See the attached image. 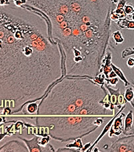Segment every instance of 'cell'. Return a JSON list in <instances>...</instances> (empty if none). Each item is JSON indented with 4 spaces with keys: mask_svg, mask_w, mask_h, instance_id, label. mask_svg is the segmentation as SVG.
<instances>
[{
    "mask_svg": "<svg viewBox=\"0 0 134 152\" xmlns=\"http://www.w3.org/2000/svg\"><path fill=\"white\" fill-rule=\"evenodd\" d=\"M4 118L0 117V123H4Z\"/></svg>",
    "mask_w": 134,
    "mask_h": 152,
    "instance_id": "d6a6232c",
    "label": "cell"
},
{
    "mask_svg": "<svg viewBox=\"0 0 134 152\" xmlns=\"http://www.w3.org/2000/svg\"><path fill=\"white\" fill-rule=\"evenodd\" d=\"M133 119V110H130L125 117L124 129V132H123V134L125 135H130L134 134Z\"/></svg>",
    "mask_w": 134,
    "mask_h": 152,
    "instance_id": "8fae6325",
    "label": "cell"
},
{
    "mask_svg": "<svg viewBox=\"0 0 134 152\" xmlns=\"http://www.w3.org/2000/svg\"><path fill=\"white\" fill-rule=\"evenodd\" d=\"M10 4V0H0V5H9Z\"/></svg>",
    "mask_w": 134,
    "mask_h": 152,
    "instance_id": "f1b7e54d",
    "label": "cell"
},
{
    "mask_svg": "<svg viewBox=\"0 0 134 152\" xmlns=\"http://www.w3.org/2000/svg\"><path fill=\"white\" fill-rule=\"evenodd\" d=\"M111 67H112V69H113L114 72L116 73V75H117V77H118L120 80H121L123 82H124V86L125 87V88L130 86L131 85V83L127 80V78L125 77L124 74L122 72V70L121 69H119L118 67H117L116 65H114L113 63L111 64Z\"/></svg>",
    "mask_w": 134,
    "mask_h": 152,
    "instance_id": "5bb4252c",
    "label": "cell"
},
{
    "mask_svg": "<svg viewBox=\"0 0 134 152\" xmlns=\"http://www.w3.org/2000/svg\"><path fill=\"white\" fill-rule=\"evenodd\" d=\"M132 87L133 89V90H134V80H133L132 83ZM130 105H131V106H132V107L134 108V99H133V101H132V102L130 103Z\"/></svg>",
    "mask_w": 134,
    "mask_h": 152,
    "instance_id": "4dcf8cb0",
    "label": "cell"
},
{
    "mask_svg": "<svg viewBox=\"0 0 134 152\" xmlns=\"http://www.w3.org/2000/svg\"><path fill=\"white\" fill-rule=\"evenodd\" d=\"M57 151L58 152H81L80 150H74L73 148H67L65 146L64 148H59L57 150Z\"/></svg>",
    "mask_w": 134,
    "mask_h": 152,
    "instance_id": "cb8c5ba5",
    "label": "cell"
},
{
    "mask_svg": "<svg viewBox=\"0 0 134 152\" xmlns=\"http://www.w3.org/2000/svg\"><path fill=\"white\" fill-rule=\"evenodd\" d=\"M125 107H126V104L123 105L122 107L121 108V109L119 110V112H117V113L116 114V115H115V116L113 117V118H112L110 119V121H109L108 122V123L107 124H106V126H105L104 128H103V131H102V134H101L99 135V136H98V137L97 138V140H95L94 143H92V145H91V147H90L89 149H87V150H86V152H92V150L95 148V146L97 144V143H98V142H99L102 139V138L103 137V136H104L106 133H107L109 131V129H110V128H111V126L112 124H113V120L115 119V118H116V117H117V115H118L119 113H121L122 112V111L125 109Z\"/></svg>",
    "mask_w": 134,
    "mask_h": 152,
    "instance_id": "9c48e42d",
    "label": "cell"
},
{
    "mask_svg": "<svg viewBox=\"0 0 134 152\" xmlns=\"http://www.w3.org/2000/svg\"><path fill=\"white\" fill-rule=\"evenodd\" d=\"M117 77V75H116V73L114 72V71L113 70L110 74H109V77L108 78H112V77Z\"/></svg>",
    "mask_w": 134,
    "mask_h": 152,
    "instance_id": "f546056e",
    "label": "cell"
},
{
    "mask_svg": "<svg viewBox=\"0 0 134 152\" xmlns=\"http://www.w3.org/2000/svg\"><path fill=\"white\" fill-rule=\"evenodd\" d=\"M113 12L119 16L120 19L127 18V14L125 13L124 8H116Z\"/></svg>",
    "mask_w": 134,
    "mask_h": 152,
    "instance_id": "44dd1931",
    "label": "cell"
},
{
    "mask_svg": "<svg viewBox=\"0 0 134 152\" xmlns=\"http://www.w3.org/2000/svg\"><path fill=\"white\" fill-rule=\"evenodd\" d=\"M92 145V142H90V143H87L86 144H85V145L83 146V149H82L81 152H83V151H86V150L87 149H89L90 147H91V145Z\"/></svg>",
    "mask_w": 134,
    "mask_h": 152,
    "instance_id": "83f0119b",
    "label": "cell"
},
{
    "mask_svg": "<svg viewBox=\"0 0 134 152\" xmlns=\"http://www.w3.org/2000/svg\"><path fill=\"white\" fill-rule=\"evenodd\" d=\"M125 117V114L124 113H119L113 120L111 128L109 131V137H112L114 135L119 136L124 132V118Z\"/></svg>",
    "mask_w": 134,
    "mask_h": 152,
    "instance_id": "52a82bcc",
    "label": "cell"
},
{
    "mask_svg": "<svg viewBox=\"0 0 134 152\" xmlns=\"http://www.w3.org/2000/svg\"><path fill=\"white\" fill-rule=\"evenodd\" d=\"M127 66L130 68H132L134 66V58H130L127 61Z\"/></svg>",
    "mask_w": 134,
    "mask_h": 152,
    "instance_id": "4316f807",
    "label": "cell"
},
{
    "mask_svg": "<svg viewBox=\"0 0 134 152\" xmlns=\"http://www.w3.org/2000/svg\"><path fill=\"white\" fill-rule=\"evenodd\" d=\"M107 150L111 152H134V135L115 140Z\"/></svg>",
    "mask_w": 134,
    "mask_h": 152,
    "instance_id": "5b68a950",
    "label": "cell"
},
{
    "mask_svg": "<svg viewBox=\"0 0 134 152\" xmlns=\"http://www.w3.org/2000/svg\"><path fill=\"white\" fill-rule=\"evenodd\" d=\"M51 139V137L50 135H46V136H43L42 137H40L39 140V144L42 146L43 148H45L46 145H47L49 143V142H50Z\"/></svg>",
    "mask_w": 134,
    "mask_h": 152,
    "instance_id": "d6986e66",
    "label": "cell"
},
{
    "mask_svg": "<svg viewBox=\"0 0 134 152\" xmlns=\"http://www.w3.org/2000/svg\"><path fill=\"white\" fill-rule=\"evenodd\" d=\"M134 55V48H127L122 51V58L124 59L127 56Z\"/></svg>",
    "mask_w": 134,
    "mask_h": 152,
    "instance_id": "ffe728a7",
    "label": "cell"
},
{
    "mask_svg": "<svg viewBox=\"0 0 134 152\" xmlns=\"http://www.w3.org/2000/svg\"><path fill=\"white\" fill-rule=\"evenodd\" d=\"M119 77H112V78H106L105 77V82L108 85L111 86H116L119 82Z\"/></svg>",
    "mask_w": 134,
    "mask_h": 152,
    "instance_id": "7402d4cb",
    "label": "cell"
},
{
    "mask_svg": "<svg viewBox=\"0 0 134 152\" xmlns=\"http://www.w3.org/2000/svg\"><path fill=\"white\" fill-rule=\"evenodd\" d=\"M108 93L92 79L65 76L40 100L37 115L113 117V111L100 103Z\"/></svg>",
    "mask_w": 134,
    "mask_h": 152,
    "instance_id": "3957f363",
    "label": "cell"
},
{
    "mask_svg": "<svg viewBox=\"0 0 134 152\" xmlns=\"http://www.w3.org/2000/svg\"><path fill=\"white\" fill-rule=\"evenodd\" d=\"M110 19H111V21H115V22L120 20V18H119V16L117 15V14H116V13H115L113 12H112L111 13Z\"/></svg>",
    "mask_w": 134,
    "mask_h": 152,
    "instance_id": "484cf974",
    "label": "cell"
},
{
    "mask_svg": "<svg viewBox=\"0 0 134 152\" xmlns=\"http://www.w3.org/2000/svg\"><path fill=\"white\" fill-rule=\"evenodd\" d=\"M117 26L119 29H134V21L130 20L127 18L120 19L119 20L116 21Z\"/></svg>",
    "mask_w": 134,
    "mask_h": 152,
    "instance_id": "4fadbf2b",
    "label": "cell"
},
{
    "mask_svg": "<svg viewBox=\"0 0 134 152\" xmlns=\"http://www.w3.org/2000/svg\"><path fill=\"white\" fill-rule=\"evenodd\" d=\"M111 42H113V46H117V44L119 43H122L124 42V37H123L122 32L119 30H117L114 31L113 34H111V38H110Z\"/></svg>",
    "mask_w": 134,
    "mask_h": 152,
    "instance_id": "9a60e30c",
    "label": "cell"
},
{
    "mask_svg": "<svg viewBox=\"0 0 134 152\" xmlns=\"http://www.w3.org/2000/svg\"><path fill=\"white\" fill-rule=\"evenodd\" d=\"M124 9L125 13H126L127 15L132 14L134 12V7L132 4H125V5L124 7Z\"/></svg>",
    "mask_w": 134,
    "mask_h": 152,
    "instance_id": "603a6c76",
    "label": "cell"
},
{
    "mask_svg": "<svg viewBox=\"0 0 134 152\" xmlns=\"http://www.w3.org/2000/svg\"><path fill=\"white\" fill-rule=\"evenodd\" d=\"M112 1H113V2L114 3V4H117V3H118V1H119V0H112Z\"/></svg>",
    "mask_w": 134,
    "mask_h": 152,
    "instance_id": "836d02e7",
    "label": "cell"
},
{
    "mask_svg": "<svg viewBox=\"0 0 134 152\" xmlns=\"http://www.w3.org/2000/svg\"><path fill=\"white\" fill-rule=\"evenodd\" d=\"M47 19L50 36L64 56V77L94 79L111 38L112 0H26Z\"/></svg>",
    "mask_w": 134,
    "mask_h": 152,
    "instance_id": "7a4b0ae2",
    "label": "cell"
},
{
    "mask_svg": "<svg viewBox=\"0 0 134 152\" xmlns=\"http://www.w3.org/2000/svg\"><path fill=\"white\" fill-rule=\"evenodd\" d=\"M5 135H6V134L5 133H2V134H0V141H1L3 138H4V137L5 136Z\"/></svg>",
    "mask_w": 134,
    "mask_h": 152,
    "instance_id": "1f68e13d",
    "label": "cell"
},
{
    "mask_svg": "<svg viewBox=\"0 0 134 152\" xmlns=\"http://www.w3.org/2000/svg\"><path fill=\"white\" fill-rule=\"evenodd\" d=\"M38 106H39V104H37V102L29 103L25 105V107L22 110L23 114H25V115H37Z\"/></svg>",
    "mask_w": 134,
    "mask_h": 152,
    "instance_id": "7c38bea8",
    "label": "cell"
},
{
    "mask_svg": "<svg viewBox=\"0 0 134 152\" xmlns=\"http://www.w3.org/2000/svg\"><path fill=\"white\" fill-rule=\"evenodd\" d=\"M0 152H29L23 141L12 140L5 143L0 148Z\"/></svg>",
    "mask_w": 134,
    "mask_h": 152,
    "instance_id": "8992f818",
    "label": "cell"
},
{
    "mask_svg": "<svg viewBox=\"0 0 134 152\" xmlns=\"http://www.w3.org/2000/svg\"><path fill=\"white\" fill-rule=\"evenodd\" d=\"M133 14H134V12H133Z\"/></svg>",
    "mask_w": 134,
    "mask_h": 152,
    "instance_id": "e575fe53",
    "label": "cell"
},
{
    "mask_svg": "<svg viewBox=\"0 0 134 152\" xmlns=\"http://www.w3.org/2000/svg\"><path fill=\"white\" fill-rule=\"evenodd\" d=\"M124 95L125 99L127 100V102L129 103L132 102L134 99V90L132 87V88H129L125 89Z\"/></svg>",
    "mask_w": 134,
    "mask_h": 152,
    "instance_id": "2e32d148",
    "label": "cell"
},
{
    "mask_svg": "<svg viewBox=\"0 0 134 152\" xmlns=\"http://www.w3.org/2000/svg\"><path fill=\"white\" fill-rule=\"evenodd\" d=\"M21 140L23 141L29 149V152H43V148L39 144L40 135H35L31 140H27L19 137Z\"/></svg>",
    "mask_w": 134,
    "mask_h": 152,
    "instance_id": "30bf717a",
    "label": "cell"
},
{
    "mask_svg": "<svg viewBox=\"0 0 134 152\" xmlns=\"http://www.w3.org/2000/svg\"><path fill=\"white\" fill-rule=\"evenodd\" d=\"M13 2H14V5H15L16 6L21 7L23 5H25L27 3V1L26 0H13Z\"/></svg>",
    "mask_w": 134,
    "mask_h": 152,
    "instance_id": "d4e9b609",
    "label": "cell"
},
{
    "mask_svg": "<svg viewBox=\"0 0 134 152\" xmlns=\"http://www.w3.org/2000/svg\"><path fill=\"white\" fill-rule=\"evenodd\" d=\"M112 118V116L41 115L29 118H34L37 127H48V134L52 139L67 142L91 134L102 126L104 119Z\"/></svg>",
    "mask_w": 134,
    "mask_h": 152,
    "instance_id": "277c9868",
    "label": "cell"
},
{
    "mask_svg": "<svg viewBox=\"0 0 134 152\" xmlns=\"http://www.w3.org/2000/svg\"><path fill=\"white\" fill-rule=\"evenodd\" d=\"M66 147L71 148H77L78 150H80V151H81L83 148V143H82L81 138H78V139L75 140L74 142L73 143H68V144L66 145Z\"/></svg>",
    "mask_w": 134,
    "mask_h": 152,
    "instance_id": "ac0fdd59",
    "label": "cell"
},
{
    "mask_svg": "<svg viewBox=\"0 0 134 152\" xmlns=\"http://www.w3.org/2000/svg\"><path fill=\"white\" fill-rule=\"evenodd\" d=\"M111 59H112V53L111 51H107L105 53V55L103 58L102 62V66H101L100 72V73H103L105 75L106 78L109 77V74L113 71L111 67Z\"/></svg>",
    "mask_w": 134,
    "mask_h": 152,
    "instance_id": "ba28073f",
    "label": "cell"
},
{
    "mask_svg": "<svg viewBox=\"0 0 134 152\" xmlns=\"http://www.w3.org/2000/svg\"><path fill=\"white\" fill-rule=\"evenodd\" d=\"M93 80H94L95 83L98 84V85L104 86L105 83V75L103 73H100V74H98L94 79H93Z\"/></svg>",
    "mask_w": 134,
    "mask_h": 152,
    "instance_id": "e0dca14e",
    "label": "cell"
},
{
    "mask_svg": "<svg viewBox=\"0 0 134 152\" xmlns=\"http://www.w3.org/2000/svg\"><path fill=\"white\" fill-rule=\"evenodd\" d=\"M64 77V56L47 19L24 6L0 5V105L20 113Z\"/></svg>",
    "mask_w": 134,
    "mask_h": 152,
    "instance_id": "6da1fadb",
    "label": "cell"
}]
</instances>
